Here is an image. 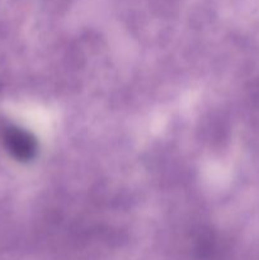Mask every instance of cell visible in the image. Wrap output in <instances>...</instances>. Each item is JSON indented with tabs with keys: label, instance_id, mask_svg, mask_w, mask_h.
I'll return each mask as SVG.
<instances>
[{
	"label": "cell",
	"instance_id": "6da1fadb",
	"mask_svg": "<svg viewBox=\"0 0 259 260\" xmlns=\"http://www.w3.org/2000/svg\"><path fill=\"white\" fill-rule=\"evenodd\" d=\"M4 142L8 151L18 160L30 159L36 151L35 140L22 129H8L4 136Z\"/></svg>",
	"mask_w": 259,
	"mask_h": 260
}]
</instances>
